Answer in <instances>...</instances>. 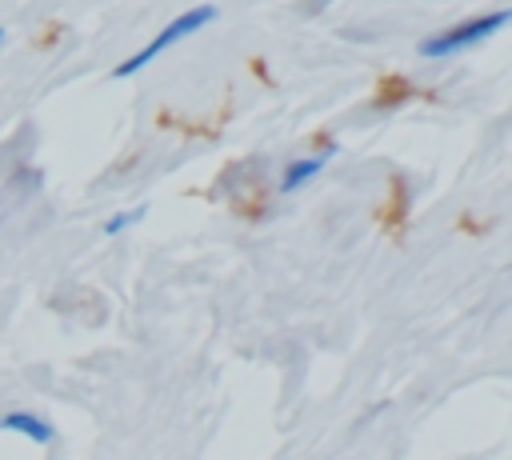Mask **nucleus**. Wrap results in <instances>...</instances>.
Returning a JSON list of instances; mask_svg holds the SVG:
<instances>
[{"instance_id":"1","label":"nucleus","mask_w":512,"mask_h":460,"mask_svg":"<svg viewBox=\"0 0 512 460\" xmlns=\"http://www.w3.org/2000/svg\"><path fill=\"white\" fill-rule=\"evenodd\" d=\"M216 20V8L212 4H200V8H188V12H180V16H172L140 52H132L128 60H120L116 68H112V76H132V72H140L144 64H152L160 52H168L172 44H180V40H188V36H196L200 28H208Z\"/></svg>"},{"instance_id":"2","label":"nucleus","mask_w":512,"mask_h":460,"mask_svg":"<svg viewBox=\"0 0 512 460\" xmlns=\"http://www.w3.org/2000/svg\"><path fill=\"white\" fill-rule=\"evenodd\" d=\"M504 24H508V12H504V8L484 12V16H468V20L452 24V28H444V32H436V36L420 40V48H416V52H420L424 60H440V56L464 52V48H472V44H480V40L496 36Z\"/></svg>"},{"instance_id":"3","label":"nucleus","mask_w":512,"mask_h":460,"mask_svg":"<svg viewBox=\"0 0 512 460\" xmlns=\"http://www.w3.org/2000/svg\"><path fill=\"white\" fill-rule=\"evenodd\" d=\"M0 428H8V432H20V436H28L32 444H52V424L44 420V416H36V412H4L0 416Z\"/></svg>"},{"instance_id":"4","label":"nucleus","mask_w":512,"mask_h":460,"mask_svg":"<svg viewBox=\"0 0 512 460\" xmlns=\"http://www.w3.org/2000/svg\"><path fill=\"white\" fill-rule=\"evenodd\" d=\"M320 168H324V156H304V160H292V164L280 172V192H296V188H304L312 176H320Z\"/></svg>"},{"instance_id":"5","label":"nucleus","mask_w":512,"mask_h":460,"mask_svg":"<svg viewBox=\"0 0 512 460\" xmlns=\"http://www.w3.org/2000/svg\"><path fill=\"white\" fill-rule=\"evenodd\" d=\"M140 216H144V208H132V212H116V216H108V220H104V236H116V232L132 228Z\"/></svg>"},{"instance_id":"6","label":"nucleus","mask_w":512,"mask_h":460,"mask_svg":"<svg viewBox=\"0 0 512 460\" xmlns=\"http://www.w3.org/2000/svg\"><path fill=\"white\" fill-rule=\"evenodd\" d=\"M0 44H4V28H0Z\"/></svg>"}]
</instances>
